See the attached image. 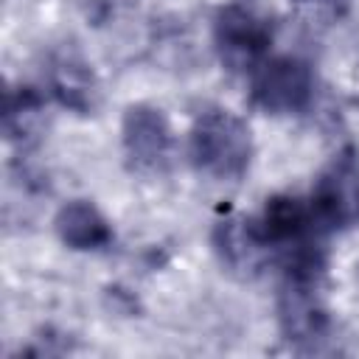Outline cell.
<instances>
[{
  "mask_svg": "<svg viewBox=\"0 0 359 359\" xmlns=\"http://www.w3.org/2000/svg\"><path fill=\"white\" fill-rule=\"evenodd\" d=\"M188 157L196 171L236 182L247 174L252 160V137L247 123L230 109H205L188 132Z\"/></svg>",
  "mask_w": 359,
  "mask_h": 359,
  "instance_id": "obj_1",
  "label": "cell"
},
{
  "mask_svg": "<svg viewBox=\"0 0 359 359\" xmlns=\"http://www.w3.org/2000/svg\"><path fill=\"white\" fill-rule=\"evenodd\" d=\"M309 208L325 236L359 224V160L353 149L334 154L320 171L309 194Z\"/></svg>",
  "mask_w": 359,
  "mask_h": 359,
  "instance_id": "obj_2",
  "label": "cell"
},
{
  "mask_svg": "<svg viewBox=\"0 0 359 359\" xmlns=\"http://www.w3.org/2000/svg\"><path fill=\"white\" fill-rule=\"evenodd\" d=\"M213 42L222 65L233 73H252L269 53L272 28L250 6L227 3L216 11Z\"/></svg>",
  "mask_w": 359,
  "mask_h": 359,
  "instance_id": "obj_3",
  "label": "cell"
},
{
  "mask_svg": "<svg viewBox=\"0 0 359 359\" xmlns=\"http://www.w3.org/2000/svg\"><path fill=\"white\" fill-rule=\"evenodd\" d=\"M250 76V101L261 112L294 115L311 104L314 76L311 67L297 56H266Z\"/></svg>",
  "mask_w": 359,
  "mask_h": 359,
  "instance_id": "obj_4",
  "label": "cell"
},
{
  "mask_svg": "<svg viewBox=\"0 0 359 359\" xmlns=\"http://www.w3.org/2000/svg\"><path fill=\"white\" fill-rule=\"evenodd\" d=\"M121 143L123 157L132 171L140 174H160L171 160V126L160 107L151 104H132L121 121Z\"/></svg>",
  "mask_w": 359,
  "mask_h": 359,
  "instance_id": "obj_5",
  "label": "cell"
},
{
  "mask_svg": "<svg viewBox=\"0 0 359 359\" xmlns=\"http://www.w3.org/2000/svg\"><path fill=\"white\" fill-rule=\"evenodd\" d=\"M320 280H283L278 317L280 331L294 345H311L325 339L328 334V314L320 303Z\"/></svg>",
  "mask_w": 359,
  "mask_h": 359,
  "instance_id": "obj_6",
  "label": "cell"
},
{
  "mask_svg": "<svg viewBox=\"0 0 359 359\" xmlns=\"http://www.w3.org/2000/svg\"><path fill=\"white\" fill-rule=\"evenodd\" d=\"M56 236L70 250H104L112 244V227L90 199H70L53 219Z\"/></svg>",
  "mask_w": 359,
  "mask_h": 359,
  "instance_id": "obj_7",
  "label": "cell"
},
{
  "mask_svg": "<svg viewBox=\"0 0 359 359\" xmlns=\"http://www.w3.org/2000/svg\"><path fill=\"white\" fill-rule=\"evenodd\" d=\"M50 93L62 107L87 115L95 104V79L90 65L73 50L59 53L50 67Z\"/></svg>",
  "mask_w": 359,
  "mask_h": 359,
  "instance_id": "obj_8",
  "label": "cell"
}]
</instances>
